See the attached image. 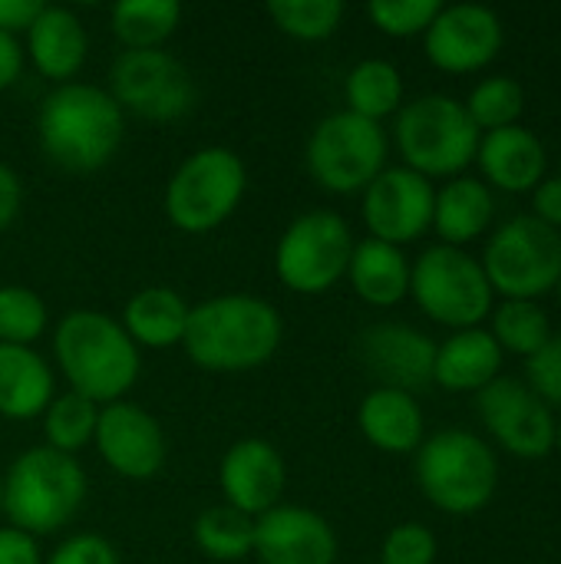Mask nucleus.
<instances>
[{
	"mask_svg": "<svg viewBox=\"0 0 561 564\" xmlns=\"http://www.w3.org/2000/svg\"><path fill=\"white\" fill-rule=\"evenodd\" d=\"M284 340L278 307L255 294H218L192 307L182 350L208 373H248L265 367Z\"/></svg>",
	"mask_w": 561,
	"mask_h": 564,
	"instance_id": "nucleus-1",
	"label": "nucleus"
},
{
	"mask_svg": "<svg viewBox=\"0 0 561 564\" xmlns=\"http://www.w3.org/2000/svg\"><path fill=\"white\" fill-rule=\"evenodd\" d=\"M53 357L69 390L96 406L126 400L142 370V350L129 340L122 324L93 307H76L60 317Z\"/></svg>",
	"mask_w": 561,
	"mask_h": 564,
	"instance_id": "nucleus-2",
	"label": "nucleus"
},
{
	"mask_svg": "<svg viewBox=\"0 0 561 564\" xmlns=\"http://www.w3.org/2000/svg\"><path fill=\"white\" fill-rule=\"evenodd\" d=\"M43 155L66 172H99L112 162L126 135V112L109 89L93 83L53 86L36 116Z\"/></svg>",
	"mask_w": 561,
	"mask_h": 564,
	"instance_id": "nucleus-3",
	"label": "nucleus"
},
{
	"mask_svg": "<svg viewBox=\"0 0 561 564\" xmlns=\"http://www.w3.org/2000/svg\"><path fill=\"white\" fill-rule=\"evenodd\" d=\"M89 479L76 456H63L50 446L20 453L3 473V512L10 529L33 539L56 535L86 506Z\"/></svg>",
	"mask_w": 561,
	"mask_h": 564,
	"instance_id": "nucleus-4",
	"label": "nucleus"
},
{
	"mask_svg": "<svg viewBox=\"0 0 561 564\" xmlns=\"http://www.w3.org/2000/svg\"><path fill=\"white\" fill-rule=\"evenodd\" d=\"M413 456L417 486L443 516H476L499 489L496 449L470 430H440Z\"/></svg>",
	"mask_w": 561,
	"mask_h": 564,
	"instance_id": "nucleus-5",
	"label": "nucleus"
},
{
	"mask_svg": "<svg viewBox=\"0 0 561 564\" xmlns=\"http://www.w3.org/2000/svg\"><path fill=\"white\" fill-rule=\"evenodd\" d=\"M483 132L470 119L463 99L427 93L400 106L393 116V145L403 165L423 178H456L476 162Z\"/></svg>",
	"mask_w": 561,
	"mask_h": 564,
	"instance_id": "nucleus-6",
	"label": "nucleus"
},
{
	"mask_svg": "<svg viewBox=\"0 0 561 564\" xmlns=\"http://www.w3.org/2000/svg\"><path fill=\"white\" fill-rule=\"evenodd\" d=\"M248 192V169L228 145H202L172 172L162 208L172 228L185 235H205L222 228Z\"/></svg>",
	"mask_w": 561,
	"mask_h": 564,
	"instance_id": "nucleus-7",
	"label": "nucleus"
},
{
	"mask_svg": "<svg viewBox=\"0 0 561 564\" xmlns=\"http://www.w3.org/2000/svg\"><path fill=\"white\" fill-rule=\"evenodd\" d=\"M410 297L433 324L450 330L483 327L496 307V294L479 258L440 241L410 261Z\"/></svg>",
	"mask_w": 561,
	"mask_h": 564,
	"instance_id": "nucleus-8",
	"label": "nucleus"
},
{
	"mask_svg": "<svg viewBox=\"0 0 561 564\" xmlns=\"http://www.w3.org/2000/svg\"><path fill=\"white\" fill-rule=\"evenodd\" d=\"M479 264L496 297L542 301L561 281V231L532 215H516L493 228Z\"/></svg>",
	"mask_w": 561,
	"mask_h": 564,
	"instance_id": "nucleus-9",
	"label": "nucleus"
},
{
	"mask_svg": "<svg viewBox=\"0 0 561 564\" xmlns=\"http://www.w3.org/2000/svg\"><path fill=\"white\" fill-rule=\"evenodd\" d=\"M387 129L347 109L324 116L304 149L311 178L334 195H360L387 169Z\"/></svg>",
	"mask_w": 561,
	"mask_h": 564,
	"instance_id": "nucleus-10",
	"label": "nucleus"
},
{
	"mask_svg": "<svg viewBox=\"0 0 561 564\" xmlns=\"http://www.w3.org/2000/svg\"><path fill=\"white\" fill-rule=\"evenodd\" d=\"M354 245L357 241L344 215L331 208L301 212L274 245V274L294 294H327L347 278Z\"/></svg>",
	"mask_w": 561,
	"mask_h": 564,
	"instance_id": "nucleus-11",
	"label": "nucleus"
},
{
	"mask_svg": "<svg viewBox=\"0 0 561 564\" xmlns=\"http://www.w3.org/2000/svg\"><path fill=\"white\" fill-rule=\"evenodd\" d=\"M109 96L122 112L149 122H172L192 112L195 79L165 50H122L109 66Z\"/></svg>",
	"mask_w": 561,
	"mask_h": 564,
	"instance_id": "nucleus-12",
	"label": "nucleus"
},
{
	"mask_svg": "<svg viewBox=\"0 0 561 564\" xmlns=\"http://www.w3.org/2000/svg\"><path fill=\"white\" fill-rule=\"evenodd\" d=\"M476 413L493 443L516 459H546L555 449L559 416L529 390L526 380L496 377L476 393Z\"/></svg>",
	"mask_w": 561,
	"mask_h": 564,
	"instance_id": "nucleus-13",
	"label": "nucleus"
},
{
	"mask_svg": "<svg viewBox=\"0 0 561 564\" xmlns=\"http://www.w3.org/2000/svg\"><path fill=\"white\" fill-rule=\"evenodd\" d=\"M433 202L436 185L430 178L410 172L407 165H387L360 192V215L370 238L403 248L433 228Z\"/></svg>",
	"mask_w": 561,
	"mask_h": 564,
	"instance_id": "nucleus-14",
	"label": "nucleus"
},
{
	"mask_svg": "<svg viewBox=\"0 0 561 564\" xmlns=\"http://www.w3.org/2000/svg\"><path fill=\"white\" fill-rule=\"evenodd\" d=\"M506 43L503 17L483 3H443L423 33L427 59L453 76L486 69Z\"/></svg>",
	"mask_w": 561,
	"mask_h": 564,
	"instance_id": "nucleus-15",
	"label": "nucleus"
},
{
	"mask_svg": "<svg viewBox=\"0 0 561 564\" xmlns=\"http://www.w3.org/2000/svg\"><path fill=\"white\" fill-rule=\"evenodd\" d=\"M93 446L99 459L129 482H149L162 473L169 443L162 433V423L142 410L139 403L119 400L109 406H99V423Z\"/></svg>",
	"mask_w": 561,
	"mask_h": 564,
	"instance_id": "nucleus-16",
	"label": "nucleus"
},
{
	"mask_svg": "<svg viewBox=\"0 0 561 564\" xmlns=\"http://www.w3.org/2000/svg\"><path fill=\"white\" fill-rule=\"evenodd\" d=\"M218 486L225 506L258 519L274 506H281L288 489V463L274 443L261 436H248L225 449L218 463Z\"/></svg>",
	"mask_w": 561,
	"mask_h": 564,
	"instance_id": "nucleus-17",
	"label": "nucleus"
},
{
	"mask_svg": "<svg viewBox=\"0 0 561 564\" xmlns=\"http://www.w3.org/2000/svg\"><path fill=\"white\" fill-rule=\"evenodd\" d=\"M334 525L304 506H274L255 519V558L261 564H334L337 562Z\"/></svg>",
	"mask_w": 561,
	"mask_h": 564,
	"instance_id": "nucleus-18",
	"label": "nucleus"
},
{
	"mask_svg": "<svg viewBox=\"0 0 561 564\" xmlns=\"http://www.w3.org/2000/svg\"><path fill=\"white\" fill-rule=\"evenodd\" d=\"M360 360L377 387L417 393L433 383L436 340L423 330L397 321L374 324L360 334Z\"/></svg>",
	"mask_w": 561,
	"mask_h": 564,
	"instance_id": "nucleus-19",
	"label": "nucleus"
},
{
	"mask_svg": "<svg viewBox=\"0 0 561 564\" xmlns=\"http://www.w3.org/2000/svg\"><path fill=\"white\" fill-rule=\"evenodd\" d=\"M476 165L489 188L509 195H532L536 185L549 175V152L542 139L519 122L496 132H483Z\"/></svg>",
	"mask_w": 561,
	"mask_h": 564,
	"instance_id": "nucleus-20",
	"label": "nucleus"
},
{
	"mask_svg": "<svg viewBox=\"0 0 561 564\" xmlns=\"http://www.w3.org/2000/svg\"><path fill=\"white\" fill-rule=\"evenodd\" d=\"M23 36V53L30 66L53 86L73 83L89 56V33L69 7L43 3Z\"/></svg>",
	"mask_w": 561,
	"mask_h": 564,
	"instance_id": "nucleus-21",
	"label": "nucleus"
},
{
	"mask_svg": "<svg viewBox=\"0 0 561 564\" xmlns=\"http://www.w3.org/2000/svg\"><path fill=\"white\" fill-rule=\"evenodd\" d=\"M357 426L364 440L390 456H410L427 440V416L413 393L374 387L357 406Z\"/></svg>",
	"mask_w": 561,
	"mask_h": 564,
	"instance_id": "nucleus-22",
	"label": "nucleus"
},
{
	"mask_svg": "<svg viewBox=\"0 0 561 564\" xmlns=\"http://www.w3.org/2000/svg\"><path fill=\"white\" fill-rule=\"evenodd\" d=\"M506 354L493 340L486 327L453 330L436 344L433 357V383L450 393H479L496 377H503Z\"/></svg>",
	"mask_w": 561,
	"mask_h": 564,
	"instance_id": "nucleus-23",
	"label": "nucleus"
},
{
	"mask_svg": "<svg viewBox=\"0 0 561 564\" xmlns=\"http://www.w3.org/2000/svg\"><path fill=\"white\" fill-rule=\"evenodd\" d=\"M496 221V195L476 175H456L436 188L433 202V231L440 245L466 248L489 235Z\"/></svg>",
	"mask_w": 561,
	"mask_h": 564,
	"instance_id": "nucleus-24",
	"label": "nucleus"
},
{
	"mask_svg": "<svg viewBox=\"0 0 561 564\" xmlns=\"http://www.w3.org/2000/svg\"><path fill=\"white\" fill-rule=\"evenodd\" d=\"M192 304L165 284H149L136 291L122 307V330L139 350H169L182 347Z\"/></svg>",
	"mask_w": 561,
	"mask_h": 564,
	"instance_id": "nucleus-25",
	"label": "nucleus"
},
{
	"mask_svg": "<svg viewBox=\"0 0 561 564\" xmlns=\"http://www.w3.org/2000/svg\"><path fill=\"white\" fill-rule=\"evenodd\" d=\"M53 397L56 377L46 357H40L33 347L0 344V416L13 423L36 420Z\"/></svg>",
	"mask_w": 561,
	"mask_h": 564,
	"instance_id": "nucleus-26",
	"label": "nucleus"
},
{
	"mask_svg": "<svg viewBox=\"0 0 561 564\" xmlns=\"http://www.w3.org/2000/svg\"><path fill=\"white\" fill-rule=\"evenodd\" d=\"M347 281L354 294L370 307H397L410 297V258L403 248H393L377 238H364L354 245Z\"/></svg>",
	"mask_w": 561,
	"mask_h": 564,
	"instance_id": "nucleus-27",
	"label": "nucleus"
},
{
	"mask_svg": "<svg viewBox=\"0 0 561 564\" xmlns=\"http://www.w3.org/2000/svg\"><path fill=\"white\" fill-rule=\"evenodd\" d=\"M344 99L347 112L364 116L370 122H384L403 106V73L380 56L360 59L344 79Z\"/></svg>",
	"mask_w": 561,
	"mask_h": 564,
	"instance_id": "nucleus-28",
	"label": "nucleus"
},
{
	"mask_svg": "<svg viewBox=\"0 0 561 564\" xmlns=\"http://www.w3.org/2000/svg\"><path fill=\"white\" fill-rule=\"evenodd\" d=\"M179 0H122L109 10V26L122 50H165V40L179 30Z\"/></svg>",
	"mask_w": 561,
	"mask_h": 564,
	"instance_id": "nucleus-29",
	"label": "nucleus"
},
{
	"mask_svg": "<svg viewBox=\"0 0 561 564\" xmlns=\"http://www.w3.org/2000/svg\"><path fill=\"white\" fill-rule=\"evenodd\" d=\"M192 539L195 549L212 562H241L255 552V519L218 502L198 512L192 525Z\"/></svg>",
	"mask_w": 561,
	"mask_h": 564,
	"instance_id": "nucleus-30",
	"label": "nucleus"
},
{
	"mask_svg": "<svg viewBox=\"0 0 561 564\" xmlns=\"http://www.w3.org/2000/svg\"><path fill=\"white\" fill-rule=\"evenodd\" d=\"M486 330L493 334L503 354H513L522 360L536 357L546 347V340L555 334L549 311L539 301H499L489 314Z\"/></svg>",
	"mask_w": 561,
	"mask_h": 564,
	"instance_id": "nucleus-31",
	"label": "nucleus"
},
{
	"mask_svg": "<svg viewBox=\"0 0 561 564\" xmlns=\"http://www.w3.org/2000/svg\"><path fill=\"white\" fill-rule=\"evenodd\" d=\"M43 446L63 453V456H79L86 446H93L96 423H99V406L73 390L56 393L50 406L43 410Z\"/></svg>",
	"mask_w": 561,
	"mask_h": 564,
	"instance_id": "nucleus-32",
	"label": "nucleus"
},
{
	"mask_svg": "<svg viewBox=\"0 0 561 564\" xmlns=\"http://www.w3.org/2000/svg\"><path fill=\"white\" fill-rule=\"evenodd\" d=\"M463 106L479 132H496L506 126H519L522 109H526V93H522L519 79L499 73V76L479 79L470 89V96L463 99Z\"/></svg>",
	"mask_w": 561,
	"mask_h": 564,
	"instance_id": "nucleus-33",
	"label": "nucleus"
},
{
	"mask_svg": "<svg viewBox=\"0 0 561 564\" xmlns=\"http://www.w3.org/2000/svg\"><path fill=\"white\" fill-rule=\"evenodd\" d=\"M271 23L301 43H321L341 30L344 3L341 0H271L268 3Z\"/></svg>",
	"mask_w": 561,
	"mask_h": 564,
	"instance_id": "nucleus-34",
	"label": "nucleus"
},
{
	"mask_svg": "<svg viewBox=\"0 0 561 564\" xmlns=\"http://www.w3.org/2000/svg\"><path fill=\"white\" fill-rule=\"evenodd\" d=\"M50 324L43 297L23 284H0V344L33 347Z\"/></svg>",
	"mask_w": 561,
	"mask_h": 564,
	"instance_id": "nucleus-35",
	"label": "nucleus"
},
{
	"mask_svg": "<svg viewBox=\"0 0 561 564\" xmlns=\"http://www.w3.org/2000/svg\"><path fill=\"white\" fill-rule=\"evenodd\" d=\"M440 7H443L440 0H374L367 3V17L384 36L407 40V36H423L436 20Z\"/></svg>",
	"mask_w": 561,
	"mask_h": 564,
	"instance_id": "nucleus-36",
	"label": "nucleus"
},
{
	"mask_svg": "<svg viewBox=\"0 0 561 564\" xmlns=\"http://www.w3.org/2000/svg\"><path fill=\"white\" fill-rule=\"evenodd\" d=\"M440 542L423 522H400L387 532L380 545V564H433Z\"/></svg>",
	"mask_w": 561,
	"mask_h": 564,
	"instance_id": "nucleus-37",
	"label": "nucleus"
},
{
	"mask_svg": "<svg viewBox=\"0 0 561 564\" xmlns=\"http://www.w3.org/2000/svg\"><path fill=\"white\" fill-rule=\"evenodd\" d=\"M526 383L552 410L561 406V334H552L546 347L526 360Z\"/></svg>",
	"mask_w": 561,
	"mask_h": 564,
	"instance_id": "nucleus-38",
	"label": "nucleus"
},
{
	"mask_svg": "<svg viewBox=\"0 0 561 564\" xmlns=\"http://www.w3.org/2000/svg\"><path fill=\"white\" fill-rule=\"evenodd\" d=\"M43 564H122L119 552L109 539L96 535V532H76L69 539H63Z\"/></svg>",
	"mask_w": 561,
	"mask_h": 564,
	"instance_id": "nucleus-39",
	"label": "nucleus"
},
{
	"mask_svg": "<svg viewBox=\"0 0 561 564\" xmlns=\"http://www.w3.org/2000/svg\"><path fill=\"white\" fill-rule=\"evenodd\" d=\"M0 564H43L40 542L20 529H0Z\"/></svg>",
	"mask_w": 561,
	"mask_h": 564,
	"instance_id": "nucleus-40",
	"label": "nucleus"
},
{
	"mask_svg": "<svg viewBox=\"0 0 561 564\" xmlns=\"http://www.w3.org/2000/svg\"><path fill=\"white\" fill-rule=\"evenodd\" d=\"M532 218L561 231V175H546L532 192Z\"/></svg>",
	"mask_w": 561,
	"mask_h": 564,
	"instance_id": "nucleus-41",
	"label": "nucleus"
},
{
	"mask_svg": "<svg viewBox=\"0 0 561 564\" xmlns=\"http://www.w3.org/2000/svg\"><path fill=\"white\" fill-rule=\"evenodd\" d=\"M40 10H43L40 0H0V33L10 36L26 33Z\"/></svg>",
	"mask_w": 561,
	"mask_h": 564,
	"instance_id": "nucleus-42",
	"label": "nucleus"
},
{
	"mask_svg": "<svg viewBox=\"0 0 561 564\" xmlns=\"http://www.w3.org/2000/svg\"><path fill=\"white\" fill-rule=\"evenodd\" d=\"M20 205H23V182L10 165L0 162V235L13 225V218L20 215Z\"/></svg>",
	"mask_w": 561,
	"mask_h": 564,
	"instance_id": "nucleus-43",
	"label": "nucleus"
},
{
	"mask_svg": "<svg viewBox=\"0 0 561 564\" xmlns=\"http://www.w3.org/2000/svg\"><path fill=\"white\" fill-rule=\"evenodd\" d=\"M26 66V53H23V43L10 33H0V93L10 89L20 73Z\"/></svg>",
	"mask_w": 561,
	"mask_h": 564,
	"instance_id": "nucleus-44",
	"label": "nucleus"
},
{
	"mask_svg": "<svg viewBox=\"0 0 561 564\" xmlns=\"http://www.w3.org/2000/svg\"><path fill=\"white\" fill-rule=\"evenodd\" d=\"M552 453H559V459H561V416H559V423H555V449Z\"/></svg>",
	"mask_w": 561,
	"mask_h": 564,
	"instance_id": "nucleus-45",
	"label": "nucleus"
},
{
	"mask_svg": "<svg viewBox=\"0 0 561 564\" xmlns=\"http://www.w3.org/2000/svg\"><path fill=\"white\" fill-rule=\"evenodd\" d=\"M0 512H3V469H0Z\"/></svg>",
	"mask_w": 561,
	"mask_h": 564,
	"instance_id": "nucleus-46",
	"label": "nucleus"
},
{
	"mask_svg": "<svg viewBox=\"0 0 561 564\" xmlns=\"http://www.w3.org/2000/svg\"><path fill=\"white\" fill-rule=\"evenodd\" d=\"M555 294H559V304H561V281H559V288H555Z\"/></svg>",
	"mask_w": 561,
	"mask_h": 564,
	"instance_id": "nucleus-47",
	"label": "nucleus"
}]
</instances>
